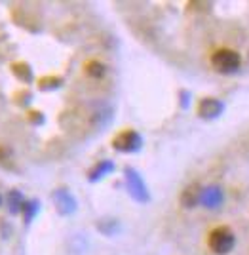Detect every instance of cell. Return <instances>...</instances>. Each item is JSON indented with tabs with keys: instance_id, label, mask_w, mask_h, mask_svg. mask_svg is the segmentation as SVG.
Masks as SVG:
<instances>
[{
	"instance_id": "cell-1",
	"label": "cell",
	"mask_w": 249,
	"mask_h": 255,
	"mask_svg": "<svg viewBox=\"0 0 249 255\" xmlns=\"http://www.w3.org/2000/svg\"><path fill=\"white\" fill-rule=\"evenodd\" d=\"M234 244H236V236L228 227H215L207 236V246L217 255L230 254Z\"/></svg>"
},
{
	"instance_id": "cell-2",
	"label": "cell",
	"mask_w": 249,
	"mask_h": 255,
	"mask_svg": "<svg viewBox=\"0 0 249 255\" xmlns=\"http://www.w3.org/2000/svg\"><path fill=\"white\" fill-rule=\"evenodd\" d=\"M211 65L221 75H232L240 69L242 57H240L238 52H234L230 48H221L211 55Z\"/></svg>"
},
{
	"instance_id": "cell-3",
	"label": "cell",
	"mask_w": 249,
	"mask_h": 255,
	"mask_svg": "<svg viewBox=\"0 0 249 255\" xmlns=\"http://www.w3.org/2000/svg\"><path fill=\"white\" fill-rule=\"evenodd\" d=\"M143 145V137L135 129H126L112 139V147L120 152H137Z\"/></svg>"
},
{
	"instance_id": "cell-4",
	"label": "cell",
	"mask_w": 249,
	"mask_h": 255,
	"mask_svg": "<svg viewBox=\"0 0 249 255\" xmlns=\"http://www.w3.org/2000/svg\"><path fill=\"white\" fill-rule=\"evenodd\" d=\"M124 175H126V183H128V191L133 196V200L137 202H147L149 200V191H147V185L143 177L133 170V168H126L124 170Z\"/></svg>"
},
{
	"instance_id": "cell-5",
	"label": "cell",
	"mask_w": 249,
	"mask_h": 255,
	"mask_svg": "<svg viewBox=\"0 0 249 255\" xmlns=\"http://www.w3.org/2000/svg\"><path fill=\"white\" fill-rule=\"evenodd\" d=\"M52 198H54L57 212L61 213V215H69V213H73L76 210V200L67 189H57Z\"/></svg>"
},
{
	"instance_id": "cell-6",
	"label": "cell",
	"mask_w": 249,
	"mask_h": 255,
	"mask_svg": "<svg viewBox=\"0 0 249 255\" xmlns=\"http://www.w3.org/2000/svg\"><path fill=\"white\" fill-rule=\"evenodd\" d=\"M223 198H225V194H223V191H221V187L209 185V187H206V189H202V200H200V204H204L206 208L215 210V208L221 206Z\"/></svg>"
},
{
	"instance_id": "cell-7",
	"label": "cell",
	"mask_w": 249,
	"mask_h": 255,
	"mask_svg": "<svg viewBox=\"0 0 249 255\" xmlns=\"http://www.w3.org/2000/svg\"><path fill=\"white\" fill-rule=\"evenodd\" d=\"M181 206L186 208V210H190V208H196L200 200H202V187L194 183V185H188L183 192H181Z\"/></svg>"
},
{
	"instance_id": "cell-8",
	"label": "cell",
	"mask_w": 249,
	"mask_h": 255,
	"mask_svg": "<svg viewBox=\"0 0 249 255\" xmlns=\"http://www.w3.org/2000/svg\"><path fill=\"white\" fill-rule=\"evenodd\" d=\"M223 113V103L219 99H213V97H206L200 101L198 105V115L202 118H215Z\"/></svg>"
},
{
	"instance_id": "cell-9",
	"label": "cell",
	"mask_w": 249,
	"mask_h": 255,
	"mask_svg": "<svg viewBox=\"0 0 249 255\" xmlns=\"http://www.w3.org/2000/svg\"><path fill=\"white\" fill-rule=\"evenodd\" d=\"M112 170H114L112 160H101V162H97V164H95V166L89 170V173H87V179L97 181V179H101V177H105L107 173H110Z\"/></svg>"
},
{
	"instance_id": "cell-10",
	"label": "cell",
	"mask_w": 249,
	"mask_h": 255,
	"mask_svg": "<svg viewBox=\"0 0 249 255\" xmlns=\"http://www.w3.org/2000/svg\"><path fill=\"white\" fill-rule=\"evenodd\" d=\"M23 204H25V200H23L21 192H19V191H10V192H8V206H10V213L21 212Z\"/></svg>"
},
{
	"instance_id": "cell-11",
	"label": "cell",
	"mask_w": 249,
	"mask_h": 255,
	"mask_svg": "<svg viewBox=\"0 0 249 255\" xmlns=\"http://www.w3.org/2000/svg\"><path fill=\"white\" fill-rule=\"evenodd\" d=\"M38 206H40V204L36 202V200H25V204H23V208H21L25 223H31V221H33V217L38 213Z\"/></svg>"
},
{
	"instance_id": "cell-12",
	"label": "cell",
	"mask_w": 249,
	"mask_h": 255,
	"mask_svg": "<svg viewBox=\"0 0 249 255\" xmlns=\"http://www.w3.org/2000/svg\"><path fill=\"white\" fill-rule=\"evenodd\" d=\"M107 73V67L99 61H89L86 63V75L91 76V78H103Z\"/></svg>"
},
{
	"instance_id": "cell-13",
	"label": "cell",
	"mask_w": 249,
	"mask_h": 255,
	"mask_svg": "<svg viewBox=\"0 0 249 255\" xmlns=\"http://www.w3.org/2000/svg\"><path fill=\"white\" fill-rule=\"evenodd\" d=\"M13 73L15 76L23 80V82H31L33 80V73H31V67L27 63H15L13 65Z\"/></svg>"
},
{
	"instance_id": "cell-14",
	"label": "cell",
	"mask_w": 249,
	"mask_h": 255,
	"mask_svg": "<svg viewBox=\"0 0 249 255\" xmlns=\"http://www.w3.org/2000/svg\"><path fill=\"white\" fill-rule=\"evenodd\" d=\"M0 204H2V196H0Z\"/></svg>"
}]
</instances>
